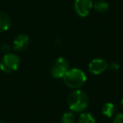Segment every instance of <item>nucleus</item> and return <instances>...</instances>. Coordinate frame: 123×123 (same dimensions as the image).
Listing matches in <instances>:
<instances>
[{"instance_id":"1","label":"nucleus","mask_w":123,"mask_h":123,"mask_svg":"<svg viewBox=\"0 0 123 123\" xmlns=\"http://www.w3.org/2000/svg\"><path fill=\"white\" fill-rule=\"evenodd\" d=\"M89 99L87 94L80 89H75L68 97V104L74 112H83L89 106Z\"/></svg>"},{"instance_id":"2","label":"nucleus","mask_w":123,"mask_h":123,"mask_svg":"<svg viewBox=\"0 0 123 123\" xmlns=\"http://www.w3.org/2000/svg\"><path fill=\"white\" fill-rule=\"evenodd\" d=\"M62 79L64 84L72 89H80L84 85L87 80V77L84 71L77 68H69Z\"/></svg>"},{"instance_id":"3","label":"nucleus","mask_w":123,"mask_h":123,"mask_svg":"<svg viewBox=\"0 0 123 123\" xmlns=\"http://www.w3.org/2000/svg\"><path fill=\"white\" fill-rule=\"evenodd\" d=\"M20 60L17 55L14 53H7L0 62V69L6 74L15 72L19 67Z\"/></svg>"},{"instance_id":"4","label":"nucleus","mask_w":123,"mask_h":123,"mask_svg":"<svg viewBox=\"0 0 123 123\" xmlns=\"http://www.w3.org/2000/svg\"><path fill=\"white\" fill-rule=\"evenodd\" d=\"M69 69V62L65 57L60 56L55 61L51 68V74L55 79H62Z\"/></svg>"},{"instance_id":"5","label":"nucleus","mask_w":123,"mask_h":123,"mask_svg":"<svg viewBox=\"0 0 123 123\" xmlns=\"http://www.w3.org/2000/svg\"><path fill=\"white\" fill-rule=\"evenodd\" d=\"M93 0H75L74 11L79 17H86L93 9Z\"/></svg>"},{"instance_id":"6","label":"nucleus","mask_w":123,"mask_h":123,"mask_svg":"<svg viewBox=\"0 0 123 123\" xmlns=\"http://www.w3.org/2000/svg\"><path fill=\"white\" fill-rule=\"evenodd\" d=\"M107 62L103 58H94L89 63V70L94 75H99L107 69Z\"/></svg>"},{"instance_id":"7","label":"nucleus","mask_w":123,"mask_h":123,"mask_svg":"<svg viewBox=\"0 0 123 123\" xmlns=\"http://www.w3.org/2000/svg\"><path fill=\"white\" fill-rule=\"evenodd\" d=\"M30 43L29 36L25 34H19L13 41V48L17 51H22L27 48Z\"/></svg>"},{"instance_id":"8","label":"nucleus","mask_w":123,"mask_h":123,"mask_svg":"<svg viewBox=\"0 0 123 123\" xmlns=\"http://www.w3.org/2000/svg\"><path fill=\"white\" fill-rule=\"evenodd\" d=\"M11 19L7 14L0 12V32H4L9 29Z\"/></svg>"},{"instance_id":"9","label":"nucleus","mask_w":123,"mask_h":123,"mask_svg":"<svg viewBox=\"0 0 123 123\" xmlns=\"http://www.w3.org/2000/svg\"><path fill=\"white\" fill-rule=\"evenodd\" d=\"M93 9L99 13H105L109 9V4L105 0H96L93 4Z\"/></svg>"},{"instance_id":"10","label":"nucleus","mask_w":123,"mask_h":123,"mask_svg":"<svg viewBox=\"0 0 123 123\" xmlns=\"http://www.w3.org/2000/svg\"><path fill=\"white\" fill-rule=\"evenodd\" d=\"M102 113L103 115H105L109 118L114 116V115L116 114V106H115V105L111 102L105 103L102 107Z\"/></svg>"},{"instance_id":"11","label":"nucleus","mask_w":123,"mask_h":123,"mask_svg":"<svg viewBox=\"0 0 123 123\" xmlns=\"http://www.w3.org/2000/svg\"><path fill=\"white\" fill-rule=\"evenodd\" d=\"M79 123H95L94 117L89 113H82L79 117Z\"/></svg>"},{"instance_id":"12","label":"nucleus","mask_w":123,"mask_h":123,"mask_svg":"<svg viewBox=\"0 0 123 123\" xmlns=\"http://www.w3.org/2000/svg\"><path fill=\"white\" fill-rule=\"evenodd\" d=\"M76 121L75 116L73 112H65L61 118L62 123H74Z\"/></svg>"},{"instance_id":"13","label":"nucleus","mask_w":123,"mask_h":123,"mask_svg":"<svg viewBox=\"0 0 123 123\" xmlns=\"http://www.w3.org/2000/svg\"><path fill=\"white\" fill-rule=\"evenodd\" d=\"M114 123H123V113H119L115 116Z\"/></svg>"},{"instance_id":"14","label":"nucleus","mask_w":123,"mask_h":123,"mask_svg":"<svg viewBox=\"0 0 123 123\" xmlns=\"http://www.w3.org/2000/svg\"><path fill=\"white\" fill-rule=\"evenodd\" d=\"M1 50H2V51L4 53L7 54V53H9V51H10V46H9L8 43H4V44H2V46H1Z\"/></svg>"},{"instance_id":"15","label":"nucleus","mask_w":123,"mask_h":123,"mask_svg":"<svg viewBox=\"0 0 123 123\" xmlns=\"http://www.w3.org/2000/svg\"><path fill=\"white\" fill-rule=\"evenodd\" d=\"M120 68V66L117 62H111L110 65V69H111L112 71H117Z\"/></svg>"},{"instance_id":"16","label":"nucleus","mask_w":123,"mask_h":123,"mask_svg":"<svg viewBox=\"0 0 123 123\" xmlns=\"http://www.w3.org/2000/svg\"><path fill=\"white\" fill-rule=\"evenodd\" d=\"M121 106H122V108H123V99L121 100Z\"/></svg>"},{"instance_id":"17","label":"nucleus","mask_w":123,"mask_h":123,"mask_svg":"<svg viewBox=\"0 0 123 123\" xmlns=\"http://www.w3.org/2000/svg\"><path fill=\"white\" fill-rule=\"evenodd\" d=\"M0 123H5L4 121H2V120H0Z\"/></svg>"}]
</instances>
